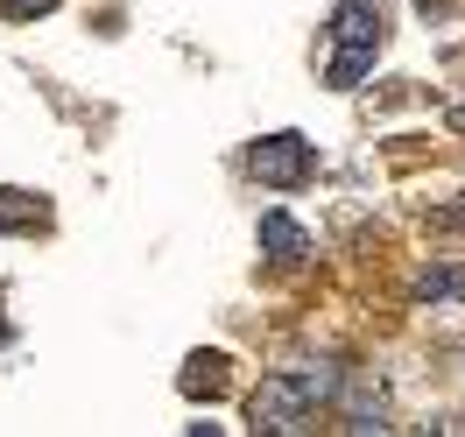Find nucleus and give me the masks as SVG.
<instances>
[{"instance_id": "0eeeda50", "label": "nucleus", "mask_w": 465, "mask_h": 437, "mask_svg": "<svg viewBox=\"0 0 465 437\" xmlns=\"http://www.w3.org/2000/svg\"><path fill=\"white\" fill-rule=\"evenodd\" d=\"M176 388H183V395H191V402H212V395H226V360H219V353H198V360H191V367H183V381H176Z\"/></svg>"}, {"instance_id": "f257e3e1", "label": "nucleus", "mask_w": 465, "mask_h": 437, "mask_svg": "<svg viewBox=\"0 0 465 437\" xmlns=\"http://www.w3.org/2000/svg\"><path fill=\"white\" fill-rule=\"evenodd\" d=\"M331 395H339V367H331V360H318V367L268 374L262 388H254L247 416H254V431H268V437H282V431H311V409H324Z\"/></svg>"}, {"instance_id": "9d476101", "label": "nucleus", "mask_w": 465, "mask_h": 437, "mask_svg": "<svg viewBox=\"0 0 465 437\" xmlns=\"http://www.w3.org/2000/svg\"><path fill=\"white\" fill-rule=\"evenodd\" d=\"M50 7H57V0H0L7 22H29V15H50Z\"/></svg>"}, {"instance_id": "423d86ee", "label": "nucleus", "mask_w": 465, "mask_h": 437, "mask_svg": "<svg viewBox=\"0 0 465 437\" xmlns=\"http://www.w3.org/2000/svg\"><path fill=\"white\" fill-rule=\"evenodd\" d=\"M262 247L275 262H303V254H311V233L296 226L290 212H262Z\"/></svg>"}, {"instance_id": "39448f33", "label": "nucleus", "mask_w": 465, "mask_h": 437, "mask_svg": "<svg viewBox=\"0 0 465 437\" xmlns=\"http://www.w3.org/2000/svg\"><path fill=\"white\" fill-rule=\"evenodd\" d=\"M374 57H381V43H331V64H324V85H339V92H352L367 71H374Z\"/></svg>"}, {"instance_id": "6e6552de", "label": "nucleus", "mask_w": 465, "mask_h": 437, "mask_svg": "<svg viewBox=\"0 0 465 437\" xmlns=\"http://www.w3.org/2000/svg\"><path fill=\"white\" fill-rule=\"evenodd\" d=\"M35 219H43V204H35L29 191H0V233H22Z\"/></svg>"}, {"instance_id": "f03ea898", "label": "nucleus", "mask_w": 465, "mask_h": 437, "mask_svg": "<svg viewBox=\"0 0 465 437\" xmlns=\"http://www.w3.org/2000/svg\"><path fill=\"white\" fill-rule=\"evenodd\" d=\"M247 170L262 176L268 191H303L311 170H318V148L303 142V134H268V142L247 148Z\"/></svg>"}, {"instance_id": "20e7f679", "label": "nucleus", "mask_w": 465, "mask_h": 437, "mask_svg": "<svg viewBox=\"0 0 465 437\" xmlns=\"http://www.w3.org/2000/svg\"><path fill=\"white\" fill-rule=\"evenodd\" d=\"M324 35L331 43H381V0H339Z\"/></svg>"}, {"instance_id": "7ed1b4c3", "label": "nucleus", "mask_w": 465, "mask_h": 437, "mask_svg": "<svg viewBox=\"0 0 465 437\" xmlns=\"http://www.w3.org/2000/svg\"><path fill=\"white\" fill-rule=\"evenodd\" d=\"M339 423L346 431H388V395H381V381L367 374H339Z\"/></svg>"}, {"instance_id": "1a4fd4ad", "label": "nucleus", "mask_w": 465, "mask_h": 437, "mask_svg": "<svg viewBox=\"0 0 465 437\" xmlns=\"http://www.w3.org/2000/svg\"><path fill=\"white\" fill-rule=\"evenodd\" d=\"M459 290H465L459 268H423L416 275V303H444V296H459Z\"/></svg>"}]
</instances>
